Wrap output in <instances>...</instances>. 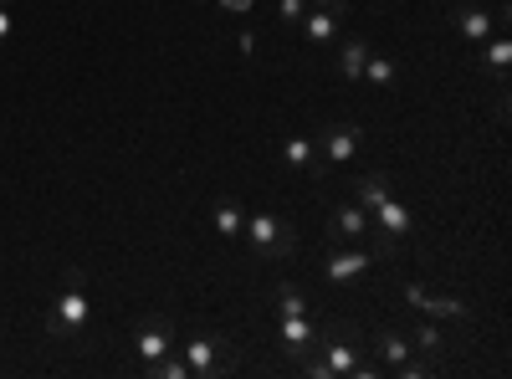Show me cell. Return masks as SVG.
<instances>
[{"label":"cell","instance_id":"obj_1","mask_svg":"<svg viewBox=\"0 0 512 379\" xmlns=\"http://www.w3.org/2000/svg\"><path fill=\"white\" fill-rule=\"evenodd\" d=\"M308 379H379L384 369L364 359V333L354 323H333L318 328V349L297 359Z\"/></svg>","mask_w":512,"mask_h":379},{"label":"cell","instance_id":"obj_2","mask_svg":"<svg viewBox=\"0 0 512 379\" xmlns=\"http://www.w3.org/2000/svg\"><path fill=\"white\" fill-rule=\"evenodd\" d=\"M88 272L82 267H67L62 272V292H57V303L47 313V333L62 344H82L88 339V328H93V303H88Z\"/></svg>","mask_w":512,"mask_h":379},{"label":"cell","instance_id":"obj_3","mask_svg":"<svg viewBox=\"0 0 512 379\" xmlns=\"http://www.w3.org/2000/svg\"><path fill=\"white\" fill-rule=\"evenodd\" d=\"M180 359L190 364V379H226L241 364V349L221 333H195V339L180 344Z\"/></svg>","mask_w":512,"mask_h":379},{"label":"cell","instance_id":"obj_4","mask_svg":"<svg viewBox=\"0 0 512 379\" xmlns=\"http://www.w3.org/2000/svg\"><path fill=\"white\" fill-rule=\"evenodd\" d=\"M246 246H251V257L256 262H287L292 251H297V231L292 221L272 216V210H262V216H246Z\"/></svg>","mask_w":512,"mask_h":379},{"label":"cell","instance_id":"obj_5","mask_svg":"<svg viewBox=\"0 0 512 379\" xmlns=\"http://www.w3.org/2000/svg\"><path fill=\"white\" fill-rule=\"evenodd\" d=\"M400 303L420 318H431V323H461V328H472V308H466L461 298H446V292H431L425 282H400Z\"/></svg>","mask_w":512,"mask_h":379},{"label":"cell","instance_id":"obj_6","mask_svg":"<svg viewBox=\"0 0 512 379\" xmlns=\"http://www.w3.org/2000/svg\"><path fill=\"white\" fill-rule=\"evenodd\" d=\"M313 149H318L323 170H344V164L359 159V149H364V129L359 123H328V129H318Z\"/></svg>","mask_w":512,"mask_h":379},{"label":"cell","instance_id":"obj_7","mask_svg":"<svg viewBox=\"0 0 512 379\" xmlns=\"http://www.w3.org/2000/svg\"><path fill=\"white\" fill-rule=\"evenodd\" d=\"M134 349H139V364H154V359H164V354H175V349H180L175 318H164V313L144 318L139 333H134Z\"/></svg>","mask_w":512,"mask_h":379},{"label":"cell","instance_id":"obj_8","mask_svg":"<svg viewBox=\"0 0 512 379\" xmlns=\"http://www.w3.org/2000/svg\"><path fill=\"white\" fill-rule=\"evenodd\" d=\"M369 267H374V257H369V251H364L359 241H349V246H338V251H328V257H323V277H328L338 292L354 287Z\"/></svg>","mask_w":512,"mask_h":379},{"label":"cell","instance_id":"obj_9","mask_svg":"<svg viewBox=\"0 0 512 379\" xmlns=\"http://www.w3.org/2000/svg\"><path fill=\"white\" fill-rule=\"evenodd\" d=\"M507 21V6H497V11H482V6H451V26L472 41V47H482V41L497 31Z\"/></svg>","mask_w":512,"mask_h":379},{"label":"cell","instance_id":"obj_10","mask_svg":"<svg viewBox=\"0 0 512 379\" xmlns=\"http://www.w3.org/2000/svg\"><path fill=\"white\" fill-rule=\"evenodd\" d=\"M277 344L287 359H303L318 349V318L303 313V318H277Z\"/></svg>","mask_w":512,"mask_h":379},{"label":"cell","instance_id":"obj_11","mask_svg":"<svg viewBox=\"0 0 512 379\" xmlns=\"http://www.w3.org/2000/svg\"><path fill=\"white\" fill-rule=\"evenodd\" d=\"M364 354H374V364L384 369V374H395L415 349H410V339H405V333L400 328H384V333H374V339L364 344Z\"/></svg>","mask_w":512,"mask_h":379},{"label":"cell","instance_id":"obj_12","mask_svg":"<svg viewBox=\"0 0 512 379\" xmlns=\"http://www.w3.org/2000/svg\"><path fill=\"white\" fill-rule=\"evenodd\" d=\"M369 226H374V216H369L359 200H349V205H338L333 216H328V241H364Z\"/></svg>","mask_w":512,"mask_h":379},{"label":"cell","instance_id":"obj_13","mask_svg":"<svg viewBox=\"0 0 512 379\" xmlns=\"http://www.w3.org/2000/svg\"><path fill=\"white\" fill-rule=\"evenodd\" d=\"M400 333H405V339H410V349L415 354H425V359H446V333H441V323H431V318H410V323H400Z\"/></svg>","mask_w":512,"mask_h":379},{"label":"cell","instance_id":"obj_14","mask_svg":"<svg viewBox=\"0 0 512 379\" xmlns=\"http://www.w3.org/2000/svg\"><path fill=\"white\" fill-rule=\"evenodd\" d=\"M338 26H344V11H318V6H308V16L297 21V31L308 36V47H333L338 41Z\"/></svg>","mask_w":512,"mask_h":379},{"label":"cell","instance_id":"obj_15","mask_svg":"<svg viewBox=\"0 0 512 379\" xmlns=\"http://www.w3.org/2000/svg\"><path fill=\"white\" fill-rule=\"evenodd\" d=\"M210 231H216L221 241H241V231H246V205L241 200H216L210 205Z\"/></svg>","mask_w":512,"mask_h":379},{"label":"cell","instance_id":"obj_16","mask_svg":"<svg viewBox=\"0 0 512 379\" xmlns=\"http://www.w3.org/2000/svg\"><path fill=\"white\" fill-rule=\"evenodd\" d=\"M282 164L292 175H308V170H318V149H313V139H303V134H292V139H282Z\"/></svg>","mask_w":512,"mask_h":379},{"label":"cell","instance_id":"obj_17","mask_svg":"<svg viewBox=\"0 0 512 379\" xmlns=\"http://www.w3.org/2000/svg\"><path fill=\"white\" fill-rule=\"evenodd\" d=\"M374 226L384 231V236H390V241H400V236H410V205L405 200H384L379 210H374Z\"/></svg>","mask_w":512,"mask_h":379},{"label":"cell","instance_id":"obj_18","mask_svg":"<svg viewBox=\"0 0 512 379\" xmlns=\"http://www.w3.org/2000/svg\"><path fill=\"white\" fill-rule=\"evenodd\" d=\"M482 62H487L497 77H507V67H512V36H507V21H502V26H497V31L482 41Z\"/></svg>","mask_w":512,"mask_h":379},{"label":"cell","instance_id":"obj_19","mask_svg":"<svg viewBox=\"0 0 512 379\" xmlns=\"http://www.w3.org/2000/svg\"><path fill=\"white\" fill-rule=\"evenodd\" d=\"M369 41L364 36H354V41H344V47H338V77H349V82H359L364 77V62H369Z\"/></svg>","mask_w":512,"mask_h":379},{"label":"cell","instance_id":"obj_20","mask_svg":"<svg viewBox=\"0 0 512 379\" xmlns=\"http://www.w3.org/2000/svg\"><path fill=\"white\" fill-rule=\"evenodd\" d=\"M354 200L369 210V216H374V210L384 205V200H390V175H384V170H369L359 185H354Z\"/></svg>","mask_w":512,"mask_h":379},{"label":"cell","instance_id":"obj_21","mask_svg":"<svg viewBox=\"0 0 512 379\" xmlns=\"http://www.w3.org/2000/svg\"><path fill=\"white\" fill-rule=\"evenodd\" d=\"M272 303H277V318H303V313H313L308 292L292 287V282H277V287H272Z\"/></svg>","mask_w":512,"mask_h":379},{"label":"cell","instance_id":"obj_22","mask_svg":"<svg viewBox=\"0 0 512 379\" xmlns=\"http://www.w3.org/2000/svg\"><path fill=\"white\" fill-rule=\"evenodd\" d=\"M364 77H369L374 88L384 93V88H395V82H400V62H395V57H374V52H369V62H364Z\"/></svg>","mask_w":512,"mask_h":379},{"label":"cell","instance_id":"obj_23","mask_svg":"<svg viewBox=\"0 0 512 379\" xmlns=\"http://www.w3.org/2000/svg\"><path fill=\"white\" fill-rule=\"evenodd\" d=\"M303 16H308V0H277V21L282 26H297Z\"/></svg>","mask_w":512,"mask_h":379},{"label":"cell","instance_id":"obj_24","mask_svg":"<svg viewBox=\"0 0 512 379\" xmlns=\"http://www.w3.org/2000/svg\"><path fill=\"white\" fill-rule=\"evenodd\" d=\"M11 36H16V16L11 6H0V47H11Z\"/></svg>","mask_w":512,"mask_h":379},{"label":"cell","instance_id":"obj_25","mask_svg":"<svg viewBox=\"0 0 512 379\" xmlns=\"http://www.w3.org/2000/svg\"><path fill=\"white\" fill-rule=\"evenodd\" d=\"M216 6H221L226 16H246V11L256 6V0H216Z\"/></svg>","mask_w":512,"mask_h":379},{"label":"cell","instance_id":"obj_26","mask_svg":"<svg viewBox=\"0 0 512 379\" xmlns=\"http://www.w3.org/2000/svg\"><path fill=\"white\" fill-rule=\"evenodd\" d=\"M308 6H318V11H344L349 0H308Z\"/></svg>","mask_w":512,"mask_h":379},{"label":"cell","instance_id":"obj_27","mask_svg":"<svg viewBox=\"0 0 512 379\" xmlns=\"http://www.w3.org/2000/svg\"><path fill=\"white\" fill-rule=\"evenodd\" d=\"M0 6H11V0H0Z\"/></svg>","mask_w":512,"mask_h":379}]
</instances>
